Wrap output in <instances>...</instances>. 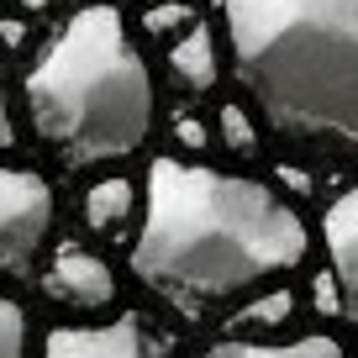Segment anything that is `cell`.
Wrapping results in <instances>:
<instances>
[{
    "mask_svg": "<svg viewBox=\"0 0 358 358\" xmlns=\"http://www.w3.org/2000/svg\"><path fill=\"white\" fill-rule=\"evenodd\" d=\"M306 227L258 179L216 174L206 164L153 158L148 216L132 248V274L174 306L195 311L206 301L274 280L306 258Z\"/></svg>",
    "mask_w": 358,
    "mask_h": 358,
    "instance_id": "1",
    "label": "cell"
},
{
    "mask_svg": "<svg viewBox=\"0 0 358 358\" xmlns=\"http://www.w3.org/2000/svg\"><path fill=\"white\" fill-rule=\"evenodd\" d=\"M237 79L285 137H358V0H227Z\"/></svg>",
    "mask_w": 358,
    "mask_h": 358,
    "instance_id": "2",
    "label": "cell"
},
{
    "mask_svg": "<svg viewBox=\"0 0 358 358\" xmlns=\"http://www.w3.org/2000/svg\"><path fill=\"white\" fill-rule=\"evenodd\" d=\"M32 127L69 169L111 164L153 132V74L116 6H85L27 74Z\"/></svg>",
    "mask_w": 358,
    "mask_h": 358,
    "instance_id": "3",
    "label": "cell"
},
{
    "mask_svg": "<svg viewBox=\"0 0 358 358\" xmlns=\"http://www.w3.org/2000/svg\"><path fill=\"white\" fill-rule=\"evenodd\" d=\"M53 227V190L43 174L27 169H0V268L27 274Z\"/></svg>",
    "mask_w": 358,
    "mask_h": 358,
    "instance_id": "4",
    "label": "cell"
},
{
    "mask_svg": "<svg viewBox=\"0 0 358 358\" xmlns=\"http://www.w3.org/2000/svg\"><path fill=\"white\" fill-rule=\"evenodd\" d=\"M43 358H164L148 337L143 316L127 311L111 327H53L43 343Z\"/></svg>",
    "mask_w": 358,
    "mask_h": 358,
    "instance_id": "5",
    "label": "cell"
},
{
    "mask_svg": "<svg viewBox=\"0 0 358 358\" xmlns=\"http://www.w3.org/2000/svg\"><path fill=\"white\" fill-rule=\"evenodd\" d=\"M43 290L53 295V301L74 306V311H95V306H111L116 295V274L106 258H95L90 248H74L64 243L53 253V268L43 274Z\"/></svg>",
    "mask_w": 358,
    "mask_h": 358,
    "instance_id": "6",
    "label": "cell"
},
{
    "mask_svg": "<svg viewBox=\"0 0 358 358\" xmlns=\"http://www.w3.org/2000/svg\"><path fill=\"white\" fill-rule=\"evenodd\" d=\"M353 222H358V206H353V195H337L332 201V211H327V222H322V243H327V253H332V285H337V295H343V316L353 322V301H358V264H353Z\"/></svg>",
    "mask_w": 358,
    "mask_h": 358,
    "instance_id": "7",
    "label": "cell"
},
{
    "mask_svg": "<svg viewBox=\"0 0 358 358\" xmlns=\"http://www.w3.org/2000/svg\"><path fill=\"white\" fill-rule=\"evenodd\" d=\"M169 69H174V79L185 90H195V95H206V90L222 79V69H216V37H211V27H201L195 22L190 32L174 43V53H169Z\"/></svg>",
    "mask_w": 358,
    "mask_h": 358,
    "instance_id": "8",
    "label": "cell"
},
{
    "mask_svg": "<svg viewBox=\"0 0 358 358\" xmlns=\"http://www.w3.org/2000/svg\"><path fill=\"white\" fill-rule=\"evenodd\" d=\"M201 358H343V348L332 337H301V343H285V348H264V343H222Z\"/></svg>",
    "mask_w": 358,
    "mask_h": 358,
    "instance_id": "9",
    "label": "cell"
},
{
    "mask_svg": "<svg viewBox=\"0 0 358 358\" xmlns=\"http://www.w3.org/2000/svg\"><path fill=\"white\" fill-rule=\"evenodd\" d=\"M127 211H132V185H127V179H106V185H95V190L85 195V222L95 227V232L122 227Z\"/></svg>",
    "mask_w": 358,
    "mask_h": 358,
    "instance_id": "10",
    "label": "cell"
},
{
    "mask_svg": "<svg viewBox=\"0 0 358 358\" xmlns=\"http://www.w3.org/2000/svg\"><path fill=\"white\" fill-rule=\"evenodd\" d=\"M290 306H295V301H290V290L280 285V290L258 295L253 306H243V311L232 316V327H280L285 316H290Z\"/></svg>",
    "mask_w": 358,
    "mask_h": 358,
    "instance_id": "11",
    "label": "cell"
},
{
    "mask_svg": "<svg viewBox=\"0 0 358 358\" xmlns=\"http://www.w3.org/2000/svg\"><path fill=\"white\" fill-rule=\"evenodd\" d=\"M0 358H27V316L6 295H0Z\"/></svg>",
    "mask_w": 358,
    "mask_h": 358,
    "instance_id": "12",
    "label": "cell"
},
{
    "mask_svg": "<svg viewBox=\"0 0 358 358\" xmlns=\"http://www.w3.org/2000/svg\"><path fill=\"white\" fill-rule=\"evenodd\" d=\"M222 137L232 153H258V132L248 122V111H237V106H222Z\"/></svg>",
    "mask_w": 358,
    "mask_h": 358,
    "instance_id": "13",
    "label": "cell"
},
{
    "mask_svg": "<svg viewBox=\"0 0 358 358\" xmlns=\"http://www.w3.org/2000/svg\"><path fill=\"white\" fill-rule=\"evenodd\" d=\"M190 22V11H185V6H153V11H148V32H174V27H185Z\"/></svg>",
    "mask_w": 358,
    "mask_h": 358,
    "instance_id": "14",
    "label": "cell"
},
{
    "mask_svg": "<svg viewBox=\"0 0 358 358\" xmlns=\"http://www.w3.org/2000/svg\"><path fill=\"white\" fill-rule=\"evenodd\" d=\"M316 311H332L337 322H348V316H343V295H337L332 274H322V280H316Z\"/></svg>",
    "mask_w": 358,
    "mask_h": 358,
    "instance_id": "15",
    "label": "cell"
},
{
    "mask_svg": "<svg viewBox=\"0 0 358 358\" xmlns=\"http://www.w3.org/2000/svg\"><path fill=\"white\" fill-rule=\"evenodd\" d=\"M174 132H179V143H185V148H195V153L206 148V132H201V122H195V116H179V122H174Z\"/></svg>",
    "mask_w": 358,
    "mask_h": 358,
    "instance_id": "16",
    "label": "cell"
},
{
    "mask_svg": "<svg viewBox=\"0 0 358 358\" xmlns=\"http://www.w3.org/2000/svg\"><path fill=\"white\" fill-rule=\"evenodd\" d=\"M16 143V127H11V101H6V79H0V148Z\"/></svg>",
    "mask_w": 358,
    "mask_h": 358,
    "instance_id": "17",
    "label": "cell"
},
{
    "mask_svg": "<svg viewBox=\"0 0 358 358\" xmlns=\"http://www.w3.org/2000/svg\"><path fill=\"white\" fill-rule=\"evenodd\" d=\"M22 6H27V11H43V6H48V0H22Z\"/></svg>",
    "mask_w": 358,
    "mask_h": 358,
    "instance_id": "18",
    "label": "cell"
}]
</instances>
